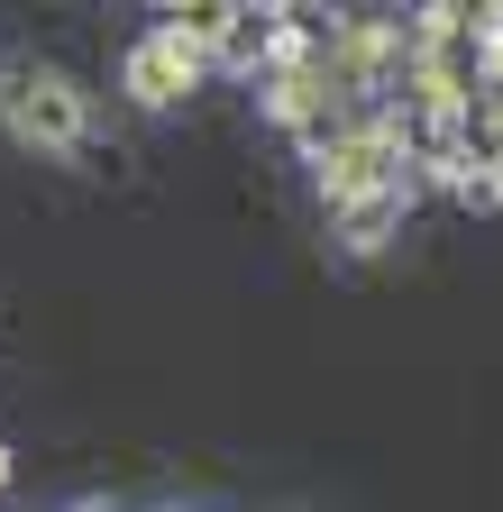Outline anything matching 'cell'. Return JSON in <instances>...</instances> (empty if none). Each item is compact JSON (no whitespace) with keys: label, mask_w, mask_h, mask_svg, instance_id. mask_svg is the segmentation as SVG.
<instances>
[{"label":"cell","mask_w":503,"mask_h":512,"mask_svg":"<svg viewBox=\"0 0 503 512\" xmlns=\"http://www.w3.org/2000/svg\"><path fill=\"white\" fill-rule=\"evenodd\" d=\"M0 476H10V448H0Z\"/></svg>","instance_id":"3957f363"},{"label":"cell","mask_w":503,"mask_h":512,"mask_svg":"<svg viewBox=\"0 0 503 512\" xmlns=\"http://www.w3.org/2000/svg\"><path fill=\"white\" fill-rule=\"evenodd\" d=\"M10 110H19L28 138H46V147H74V138H83V92H74L65 74H28V83H10Z\"/></svg>","instance_id":"6da1fadb"},{"label":"cell","mask_w":503,"mask_h":512,"mask_svg":"<svg viewBox=\"0 0 503 512\" xmlns=\"http://www.w3.org/2000/svg\"><path fill=\"white\" fill-rule=\"evenodd\" d=\"M193 74H202V46H193V37H174V28L147 37V46L129 55V92H138V101H174Z\"/></svg>","instance_id":"7a4b0ae2"}]
</instances>
